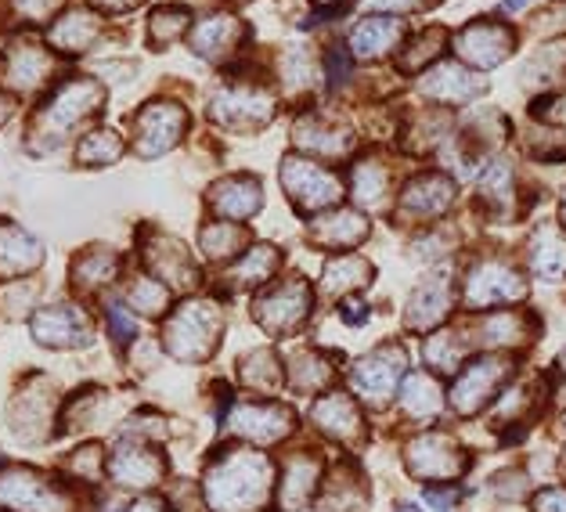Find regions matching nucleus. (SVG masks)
<instances>
[{"mask_svg": "<svg viewBox=\"0 0 566 512\" xmlns=\"http://www.w3.org/2000/svg\"><path fill=\"white\" fill-rule=\"evenodd\" d=\"M368 234H371V224L365 220V213H357V210H328L311 220V239L325 249H336V253L361 245Z\"/></svg>", "mask_w": 566, "mask_h": 512, "instance_id": "5701e85b", "label": "nucleus"}, {"mask_svg": "<svg viewBox=\"0 0 566 512\" xmlns=\"http://www.w3.org/2000/svg\"><path fill=\"white\" fill-rule=\"evenodd\" d=\"M98 4H102L105 11H127V8L137 4V0H98Z\"/></svg>", "mask_w": 566, "mask_h": 512, "instance_id": "4d7b16f0", "label": "nucleus"}, {"mask_svg": "<svg viewBox=\"0 0 566 512\" xmlns=\"http://www.w3.org/2000/svg\"><path fill=\"white\" fill-rule=\"evenodd\" d=\"M419 91L437 105H465V102H476L480 94L488 91V83H483L476 73H469V69L459 62H444L422 76Z\"/></svg>", "mask_w": 566, "mask_h": 512, "instance_id": "aec40b11", "label": "nucleus"}, {"mask_svg": "<svg viewBox=\"0 0 566 512\" xmlns=\"http://www.w3.org/2000/svg\"><path fill=\"white\" fill-rule=\"evenodd\" d=\"M94 36H98V15L94 11H65V15L51 25V44L62 48V51H87L94 44Z\"/></svg>", "mask_w": 566, "mask_h": 512, "instance_id": "c9c22d12", "label": "nucleus"}, {"mask_svg": "<svg viewBox=\"0 0 566 512\" xmlns=\"http://www.w3.org/2000/svg\"><path fill=\"white\" fill-rule=\"evenodd\" d=\"M317 4H333V8H339V4H343V0H317Z\"/></svg>", "mask_w": 566, "mask_h": 512, "instance_id": "052dcab7", "label": "nucleus"}, {"mask_svg": "<svg viewBox=\"0 0 566 512\" xmlns=\"http://www.w3.org/2000/svg\"><path fill=\"white\" fill-rule=\"evenodd\" d=\"M527 4H531V0H502V11H505V15H513V11H523Z\"/></svg>", "mask_w": 566, "mask_h": 512, "instance_id": "13d9d810", "label": "nucleus"}, {"mask_svg": "<svg viewBox=\"0 0 566 512\" xmlns=\"http://www.w3.org/2000/svg\"><path fill=\"white\" fill-rule=\"evenodd\" d=\"M440 44H444V30L422 33L416 44H411V51H405V59H400V69H405V73H419V69H426V62H433L437 54H440Z\"/></svg>", "mask_w": 566, "mask_h": 512, "instance_id": "de8ad7c7", "label": "nucleus"}, {"mask_svg": "<svg viewBox=\"0 0 566 512\" xmlns=\"http://www.w3.org/2000/svg\"><path fill=\"white\" fill-rule=\"evenodd\" d=\"M400 40H405V22L394 15H371L350 33V51L357 59L379 62L394 48H400Z\"/></svg>", "mask_w": 566, "mask_h": 512, "instance_id": "c85d7f7f", "label": "nucleus"}, {"mask_svg": "<svg viewBox=\"0 0 566 512\" xmlns=\"http://www.w3.org/2000/svg\"><path fill=\"white\" fill-rule=\"evenodd\" d=\"M556 365H559V372H563V376H566V347L559 351V362H556Z\"/></svg>", "mask_w": 566, "mask_h": 512, "instance_id": "bf43d9fd", "label": "nucleus"}, {"mask_svg": "<svg viewBox=\"0 0 566 512\" xmlns=\"http://www.w3.org/2000/svg\"><path fill=\"white\" fill-rule=\"evenodd\" d=\"M228 430L253 448H274L296 433V411L279 400H242L228 411Z\"/></svg>", "mask_w": 566, "mask_h": 512, "instance_id": "1a4fd4ad", "label": "nucleus"}, {"mask_svg": "<svg viewBox=\"0 0 566 512\" xmlns=\"http://www.w3.org/2000/svg\"><path fill=\"white\" fill-rule=\"evenodd\" d=\"M33 332H36L40 343H48V347H84V343H91L87 317L76 307L40 311L36 322H33Z\"/></svg>", "mask_w": 566, "mask_h": 512, "instance_id": "cd10ccee", "label": "nucleus"}, {"mask_svg": "<svg viewBox=\"0 0 566 512\" xmlns=\"http://www.w3.org/2000/svg\"><path fill=\"white\" fill-rule=\"evenodd\" d=\"M371 274H376V268H371L361 253H339V257H333L325 264L322 289L328 296L347 300L350 293H357V289H365L371 282Z\"/></svg>", "mask_w": 566, "mask_h": 512, "instance_id": "2f4dec72", "label": "nucleus"}, {"mask_svg": "<svg viewBox=\"0 0 566 512\" xmlns=\"http://www.w3.org/2000/svg\"><path fill=\"white\" fill-rule=\"evenodd\" d=\"M537 336V322L534 314L523 307H509V311H491L488 317L476 322V343L488 354H513L523 351L527 343Z\"/></svg>", "mask_w": 566, "mask_h": 512, "instance_id": "2eb2a0df", "label": "nucleus"}, {"mask_svg": "<svg viewBox=\"0 0 566 512\" xmlns=\"http://www.w3.org/2000/svg\"><path fill=\"white\" fill-rule=\"evenodd\" d=\"M465 351H469V339H462L454 328H437L422 343L426 368H430L433 376L437 372H444V376H459L462 365H465Z\"/></svg>", "mask_w": 566, "mask_h": 512, "instance_id": "f704fd0d", "label": "nucleus"}, {"mask_svg": "<svg viewBox=\"0 0 566 512\" xmlns=\"http://www.w3.org/2000/svg\"><path fill=\"white\" fill-rule=\"evenodd\" d=\"M108 328L119 343H130L134 339V317L119 307V303H108Z\"/></svg>", "mask_w": 566, "mask_h": 512, "instance_id": "8fccbe9b", "label": "nucleus"}, {"mask_svg": "<svg viewBox=\"0 0 566 512\" xmlns=\"http://www.w3.org/2000/svg\"><path fill=\"white\" fill-rule=\"evenodd\" d=\"M293 142L300 151H307L311 159L317 163H333V159H343L354 151V134L347 127H339V123H328L325 116H300L296 130H293Z\"/></svg>", "mask_w": 566, "mask_h": 512, "instance_id": "f3484780", "label": "nucleus"}, {"mask_svg": "<svg viewBox=\"0 0 566 512\" xmlns=\"http://www.w3.org/2000/svg\"><path fill=\"white\" fill-rule=\"evenodd\" d=\"M199 242H202V253L210 260H231L242 249L245 231L239 224H231V220H213V224L202 228Z\"/></svg>", "mask_w": 566, "mask_h": 512, "instance_id": "79ce46f5", "label": "nucleus"}, {"mask_svg": "<svg viewBox=\"0 0 566 512\" xmlns=\"http://www.w3.org/2000/svg\"><path fill=\"white\" fill-rule=\"evenodd\" d=\"M116 253H108V249H91V253H84L76 260V268H73V274H76V285H84V289H98V285H105L108 279L116 274Z\"/></svg>", "mask_w": 566, "mask_h": 512, "instance_id": "c03bdc74", "label": "nucleus"}, {"mask_svg": "<svg viewBox=\"0 0 566 512\" xmlns=\"http://www.w3.org/2000/svg\"><path fill=\"white\" fill-rule=\"evenodd\" d=\"M350 196L365 210H379L390 196V166L382 159H357L350 166Z\"/></svg>", "mask_w": 566, "mask_h": 512, "instance_id": "72a5a7b5", "label": "nucleus"}, {"mask_svg": "<svg viewBox=\"0 0 566 512\" xmlns=\"http://www.w3.org/2000/svg\"><path fill=\"white\" fill-rule=\"evenodd\" d=\"M51 69H54L51 54L33 48V44H22V48H15L8 54V83H11V87H19V91H33L36 83L48 80Z\"/></svg>", "mask_w": 566, "mask_h": 512, "instance_id": "4c0bfd02", "label": "nucleus"}, {"mask_svg": "<svg viewBox=\"0 0 566 512\" xmlns=\"http://www.w3.org/2000/svg\"><path fill=\"white\" fill-rule=\"evenodd\" d=\"M531 512H566V488H545L534 494Z\"/></svg>", "mask_w": 566, "mask_h": 512, "instance_id": "3c124183", "label": "nucleus"}, {"mask_svg": "<svg viewBox=\"0 0 566 512\" xmlns=\"http://www.w3.org/2000/svg\"><path fill=\"white\" fill-rule=\"evenodd\" d=\"M242 22L234 15H210L196 25V33H191V51L202 54V59H224L234 48H239L242 40Z\"/></svg>", "mask_w": 566, "mask_h": 512, "instance_id": "473e14b6", "label": "nucleus"}, {"mask_svg": "<svg viewBox=\"0 0 566 512\" xmlns=\"http://www.w3.org/2000/svg\"><path fill=\"white\" fill-rule=\"evenodd\" d=\"M563 473H566V451H563Z\"/></svg>", "mask_w": 566, "mask_h": 512, "instance_id": "0e129e2a", "label": "nucleus"}, {"mask_svg": "<svg viewBox=\"0 0 566 512\" xmlns=\"http://www.w3.org/2000/svg\"><path fill=\"white\" fill-rule=\"evenodd\" d=\"M314 311V289L303 274H289L279 285H271L268 293L253 300V317L256 325L271 332V336H293Z\"/></svg>", "mask_w": 566, "mask_h": 512, "instance_id": "423d86ee", "label": "nucleus"}, {"mask_svg": "<svg viewBox=\"0 0 566 512\" xmlns=\"http://www.w3.org/2000/svg\"><path fill=\"white\" fill-rule=\"evenodd\" d=\"M210 206L220 213V220L242 224V220L260 213V206H264V191H260L256 177L234 174V177H224V181H217L210 188Z\"/></svg>", "mask_w": 566, "mask_h": 512, "instance_id": "412c9836", "label": "nucleus"}, {"mask_svg": "<svg viewBox=\"0 0 566 512\" xmlns=\"http://www.w3.org/2000/svg\"><path fill=\"white\" fill-rule=\"evenodd\" d=\"M563 426H566V415H563Z\"/></svg>", "mask_w": 566, "mask_h": 512, "instance_id": "69168bd1", "label": "nucleus"}, {"mask_svg": "<svg viewBox=\"0 0 566 512\" xmlns=\"http://www.w3.org/2000/svg\"><path fill=\"white\" fill-rule=\"evenodd\" d=\"M185 25H188V15L181 8H163V11H156V15H151V40H156V44H170V40H177L185 33Z\"/></svg>", "mask_w": 566, "mask_h": 512, "instance_id": "09e8293b", "label": "nucleus"}, {"mask_svg": "<svg viewBox=\"0 0 566 512\" xmlns=\"http://www.w3.org/2000/svg\"><path fill=\"white\" fill-rule=\"evenodd\" d=\"M123 151V142L116 130H94L84 137V145H80V163L87 166H108L116 163Z\"/></svg>", "mask_w": 566, "mask_h": 512, "instance_id": "49530a36", "label": "nucleus"}, {"mask_svg": "<svg viewBox=\"0 0 566 512\" xmlns=\"http://www.w3.org/2000/svg\"><path fill=\"white\" fill-rule=\"evenodd\" d=\"M368 509V488L357 469L336 466L325 477L322 494H317V512H365Z\"/></svg>", "mask_w": 566, "mask_h": 512, "instance_id": "bb28decb", "label": "nucleus"}, {"mask_svg": "<svg viewBox=\"0 0 566 512\" xmlns=\"http://www.w3.org/2000/svg\"><path fill=\"white\" fill-rule=\"evenodd\" d=\"M336 357L325 351H300L289 357L285 365V383L293 386L296 394H328L336 383Z\"/></svg>", "mask_w": 566, "mask_h": 512, "instance_id": "a878e982", "label": "nucleus"}, {"mask_svg": "<svg viewBox=\"0 0 566 512\" xmlns=\"http://www.w3.org/2000/svg\"><path fill=\"white\" fill-rule=\"evenodd\" d=\"M210 116L220 123V127L256 130L274 116V102H271V94L256 91V87H228L213 98Z\"/></svg>", "mask_w": 566, "mask_h": 512, "instance_id": "dca6fc26", "label": "nucleus"}, {"mask_svg": "<svg viewBox=\"0 0 566 512\" xmlns=\"http://www.w3.org/2000/svg\"><path fill=\"white\" fill-rule=\"evenodd\" d=\"M480 202L488 206V213L494 217H509L516 206V170L509 159H491L480 170Z\"/></svg>", "mask_w": 566, "mask_h": 512, "instance_id": "c756f323", "label": "nucleus"}, {"mask_svg": "<svg viewBox=\"0 0 566 512\" xmlns=\"http://www.w3.org/2000/svg\"><path fill=\"white\" fill-rule=\"evenodd\" d=\"M127 300L134 311L142 314H163L170 303V289L163 285L159 279H148V274H142V279H134L130 289H127Z\"/></svg>", "mask_w": 566, "mask_h": 512, "instance_id": "a18cd8bd", "label": "nucleus"}, {"mask_svg": "<svg viewBox=\"0 0 566 512\" xmlns=\"http://www.w3.org/2000/svg\"><path fill=\"white\" fill-rule=\"evenodd\" d=\"M220 328H224V311L213 300H191L167 322L163 343H167L170 357L185 365H196L217 351Z\"/></svg>", "mask_w": 566, "mask_h": 512, "instance_id": "f03ea898", "label": "nucleus"}, {"mask_svg": "<svg viewBox=\"0 0 566 512\" xmlns=\"http://www.w3.org/2000/svg\"><path fill=\"white\" fill-rule=\"evenodd\" d=\"M242 383L256 394H279L285 386V365L279 362L274 351H253L239 368Z\"/></svg>", "mask_w": 566, "mask_h": 512, "instance_id": "58836bf2", "label": "nucleus"}, {"mask_svg": "<svg viewBox=\"0 0 566 512\" xmlns=\"http://www.w3.org/2000/svg\"><path fill=\"white\" fill-rule=\"evenodd\" d=\"M454 206V181L444 174H419L400 188L397 217H405L408 224H433L437 217H444Z\"/></svg>", "mask_w": 566, "mask_h": 512, "instance_id": "9b49d317", "label": "nucleus"}, {"mask_svg": "<svg viewBox=\"0 0 566 512\" xmlns=\"http://www.w3.org/2000/svg\"><path fill=\"white\" fill-rule=\"evenodd\" d=\"M279 268H282V253L274 245L260 242V245H250L242 253V260L231 271V282L245 285V289H250V285H268L274 274H279Z\"/></svg>", "mask_w": 566, "mask_h": 512, "instance_id": "e433bc0d", "label": "nucleus"}, {"mask_svg": "<svg viewBox=\"0 0 566 512\" xmlns=\"http://www.w3.org/2000/svg\"><path fill=\"white\" fill-rule=\"evenodd\" d=\"M108 473L123 488H151V483H159L163 473H167V462L148 445H119L113 462H108Z\"/></svg>", "mask_w": 566, "mask_h": 512, "instance_id": "4be33fe9", "label": "nucleus"}, {"mask_svg": "<svg viewBox=\"0 0 566 512\" xmlns=\"http://www.w3.org/2000/svg\"><path fill=\"white\" fill-rule=\"evenodd\" d=\"M405 469L411 480L430 483V488H448V483L465 477L469 451L444 430H422L405 445Z\"/></svg>", "mask_w": 566, "mask_h": 512, "instance_id": "20e7f679", "label": "nucleus"}, {"mask_svg": "<svg viewBox=\"0 0 566 512\" xmlns=\"http://www.w3.org/2000/svg\"><path fill=\"white\" fill-rule=\"evenodd\" d=\"M527 264L534 279L552 285L566 282V231L556 224L537 228L527 242Z\"/></svg>", "mask_w": 566, "mask_h": 512, "instance_id": "393cba45", "label": "nucleus"}, {"mask_svg": "<svg viewBox=\"0 0 566 512\" xmlns=\"http://www.w3.org/2000/svg\"><path fill=\"white\" fill-rule=\"evenodd\" d=\"M454 307V282L448 271H433L416 285V293L408 296L405 307V328L408 332H437V325L444 322Z\"/></svg>", "mask_w": 566, "mask_h": 512, "instance_id": "f8f14e48", "label": "nucleus"}, {"mask_svg": "<svg viewBox=\"0 0 566 512\" xmlns=\"http://www.w3.org/2000/svg\"><path fill=\"white\" fill-rule=\"evenodd\" d=\"M322 483H325V466L311 448L289 454L279 480V505L285 512H307V505L322 494Z\"/></svg>", "mask_w": 566, "mask_h": 512, "instance_id": "4468645a", "label": "nucleus"}, {"mask_svg": "<svg viewBox=\"0 0 566 512\" xmlns=\"http://www.w3.org/2000/svg\"><path fill=\"white\" fill-rule=\"evenodd\" d=\"M311 422L314 430L328 437L333 445L343 448H357L365 440V415H361V400L347 390H328L311 405Z\"/></svg>", "mask_w": 566, "mask_h": 512, "instance_id": "9d476101", "label": "nucleus"}, {"mask_svg": "<svg viewBox=\"0 0 566 512\" xmlns=\"http://www.w3.org/2000/svg\"><path fill=\"white\" fill-rule=\"evenodd\" d=\"M527 296V282L516 271V264H509L502 257H483L462 279V303L465 311H491L505 307V303H520Z\"/></svg>", "mask_w": 566, "mask_h": 512, "instance_id": "6e6552de", "label": "nucleus"}, {"mask_svg": "<svg viewBox=\"0 0 566 512\" xmlns=\"http://www.w3.org/2000/svg\"><path fill=\"white\" fill-rule=\"evenodd\" d=\"M188 127V113L181 105L174 102H151L148 108L137 113V151L142 156H163V151H170L177 142H181V134Z\"/></svg>", "mask_w": 566, "mask_h": 512, "instance_id": "ddd939ff", "label": "nucleus"}, {"mask_svg": "<svg viewBox=\"0 0 566 512\" xmlns=\"http://www.w3.org/2000/svg\"><path fill=\"white\" fill-rule=\"evenodd\" d=\"M408 376V351L400 343H382L350 368V394L371 411L390 408L397 400L400 383Z\"/></svg>", "mask_w": 566, "mask_h": 512, "instance_id": "39448f33", "label": "nucleus"}, {"mask_svg": "<svg viewBox=\"0 0 566 512\" xmlns=\"http://www.w3.org/2000/svg\"><path fill=\"white\" fill-rule=\"evenodd\" d=\"M0 498H4L8 505L25 509V512H40V509H44V512H62L59 498H54L36 477H15L4 491H0Z\"/></svg>", "mask_w": 566, "mask_h": 512, "instance_id": "a19ab883", "label": "nucleus"}, {"mask_svg": "<svg viewBox=\"0 0 566 512\" xmlns=\"http://www.w3.org/2000/svg\"><path fill=\"white\" fill-rule=\"evenodd\" d=\"M563 220H566V196H563Z\"/></svg>", "mask_w": 566, "mask_h": 512, "instance_id": "e2e57ef3", "label": "nucleus"}, {"mask_svg": "<svg viewBox=\"0 0 566 512\" xmlns=\"http://www.w3.org/2000/svg\"><path fill=\"white\" fill-rule=\"evenodd\" d=\"M444 386L433 372H408L397 390V411L405 415L411 426H433L444 411Z\"/></svg>", "mask_w": 566, "mask_h": 512, "instance_id": "a211bd4d", "label": "nucleus"}, {"mask_svg": "<svg viewBox=\"0 0 566 512\" xmlns=\"http://www.w3.org/2000/svg\"><path fill=\"white\" fill-rule=\"evenodd\" d=\"M282 188L293 199L300 213H325L343 199V181L328 170L325 163H317L311 156H289L282 159Z\"/></svg>", "mask_w": 566, "mask_h": 512, "instance_id": "0eeeda50", "label": "nucleus"}, {"mask_svg": "<svg viewBox=\"0 0 566 512\" xmlns=\"http://www.w3.org/2000/svg\"><path fill=\"white\" fill-rule=\"evenodd\" d=\"M516 372L513 354H480L473 362H465L459 376L451 379L448 390V405L462 415V419H473L488 405L499 400V394L509 386Z\"/></svg>", "mask_w": 566, "mask_h": 512, "instance_id": "7ed1b4c3", "label": "nucleus"}, {"mask_svg": "<svg viewBox=\"0 0 566 512\" xmlns=\"http://www.w3.org/2000/svg\"><path fill=\"white\" fill-rule=\"evenodd\" d=\"M206 505L213 512H264L279 494L274 462L256 448L220 451L206 469Z\"/></svg>", "mask_w": 566, "mask_h": 512, "instance_id": "f257e3e1", "label": "nucleus"}, {"mask_svg": "<svg viewBox=\"0 0 566 512\" xmlns=\"http://www.w3.org/2000/svg\"><path fill=\"white\" fill-rule=\"evenodd\" d=\"M513 44H516V36L513 30H505L502 22H473L454 40V51H459L469 65L494 69L513 54Z\"/></svg>", "mask_w": 566, "mask_h": 512, "instance_id": "6ab92c4d", "label": "nucleus"}, {"mask_svg": "<svg viewBox=\"0 0 566 512\" xmlns=\"http://www.w3.org/2000/svg\"><path fill=\"white\" fill-rule=\"evenodd\" d=\"M376 8H394V11H416V8H422L426 0H371Z\"/></svg>", "mask_w": 566, "mask_h": 512, "instance_id": "5fc2aeb1", "label": "nucleus"}, {"mask_svg": "<svg viewBox=\"0 0 566 512\" xmlns=\"http://www.w3.org/2000/svg\"><path fill=\"white\" fill-rule=\"evenodd\" d=\"M339 317L347 325H354V328H361L368 317H371V307L365 300H357V296H347V300H339Z\"/></svg>", "mask_w": 566, "mask_h": 512, "instance_id": "603ef678", "label": "nucleus"}, {"mask_svg": "<svg viewBox=\"0 0 566 512\" xmlns=\"http://www.w3.org/2000/svg\"><path fill=\"white\" fill-rule=\"evenodd\" d=\"M127 512H167V505H163V502H156V498H145V502L130 505Z\"/></svg>", "mask_w": 566, "mask_h": 512, "instance_id": "6e6d98bb", "label": "nucleus"}, {"mask_svg": "<svg viewBox=\"0 0 566 512\" xmlns=\"http://www.w3.org/2000/svg\"><path fill=\"white\" fill-rule=\"evenodd\" d=\"M397 512H419V509H416V505H400Z\"/></svg>", "mask_w": 566, "mask_h": 512, "instance_id": "680f3d73", "label": "nucleus"}, {"mask_svg": "<svg viewBox=\"0 0 566 512\" xmlns=\"http://www.w3.org/2000/svg\"><path fill=\"white\" fill-rule=\"evenodd\" d=\"M148 264H151V271H156L159 282H170V285H181V289L199 282V271H196V264H191L188 249L177 239H163L159 234L148 249Z\"/></svg>", "mask_w": 566, "mask_h": 512, "instance_id": "7c9ffc66", "label": "nucleus"}, {"mask_svg": "<svg viewBox=\"0 0 566 512\" xmlns=\"http://www.w3.org/2000/svg\"><path fill=\"white\" fill-rule=\"evenodd\" d=\"M328 80H333V87H339L343 80H347V73H350V62H347V54L343 51H328Z\"/></svg>", "mask_w": 566, "mask_h": 512, "instance_id": "864d4df0", "label": "nucleus"}, {"mask_svg": "<svg viewBox=\"0 0 566 512\" xmlns=\"http://www.w3.org/2000/svg\"><path fill=\"white\" fill-rule=\"evenodd\" d=\"M494 426H509V422H523L534 408V386L527 383H513L505 386V390L499 394V400H494Z\"/></svg>", "mask_w": 566, "mask_h": 512, "instance_id": "37998d69", "label": "nucleus"}, {"mask_svg": "<svg viewBox=\"0 0 566 512\" xmlns=\"http://www.w3.org/2000/svg\"><path fill=\"white\" fill-rule=\"evenodd\" d=\"M40 260H44V253H40V245L30 234H22L19 228H0V271L4 274L33 271Z\"/></svg>", "mask_w": 566, "mask_h": 512, "instance_id": "ea45409f", "label": "nucleus"}, {"mask_svg": "<svg viewBox=\"0 0 566 512\" xmlns=\"http://www.w3.org/2000/svg\"><path fill=\"white\" fill-rule=\"evenodd\" d=\"M98 108H102V87H98V83L73 80V83H65V87L51 98L44 119L51 123L54 130H69L73 123H80L91 113H98Z\"/></svg>", "mask_w": 566, "mask_h": 512, "instance_id": "b1692460", "label": "nucleus"}]
</instances>
